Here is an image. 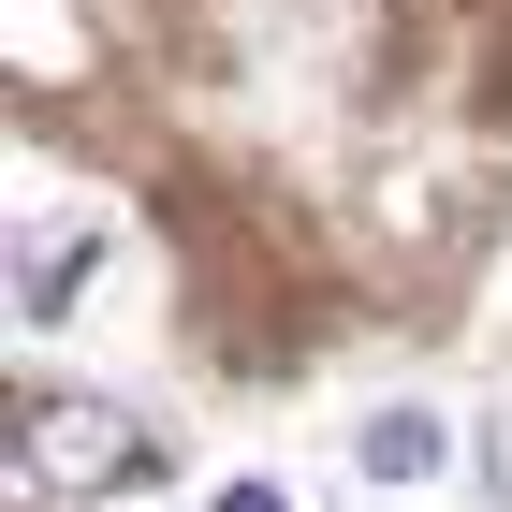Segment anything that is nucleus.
I'll return each mask as SVG.
<instances>
[{"instance_id": "obj_1", "label": "nucleus", "mask_w": 512, "mask_h": 512, "mask_svg": "<svg viewBox=\"0 0 512 512\" xmlns=\"http://www.w3.org/2000/svg\"><path fill=\"white\" fill-rule=\"evenodd\" d=\"M15 454H30L44 483H74V498H103V483H147L161 469V439H132V410H103V395H30L15 410Z\"/></svg>"}, {"instance_id": "obj_2", "label": "nucleus", "mask_w": 512, "mask_h": 512, "mask_svg": "<svg viewBox=\"0 0 512 512\" xmlns=\"http://www.w3.org/2000/svg\"><path fill=\"white\" fill-rule=\"evenodd\" d=\"M366 469H381V483L439 469V425H425V410H395V425H366Z\"/></svg>"}, {"instance_id": "obj_3", "label": "nucleus", "mask_w": 512, "mask_h": 512, "mask_svg": "<svg viewBox=\"0 0 512 512\" xmlns=\"http://www.w3.org/2000/svg\"><path fill=\"white\" fill-rule=\"evenodd\" d=\"M220 512H293V498H264V483H235V498H220Z\"/></svg>"}]
</instances>
